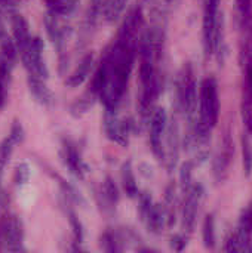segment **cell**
I'll list each match as a JSON object with an SVG mask.
<instances>
[{
    "label": "cell",
    "mask_w": 252,
    "mask_h": 253,
    "mask_svg": "<svg viewBox=\"0 0 252 253\" xmlns=\"http://www.w3.org/2000/svg\"><path fill=\"white\" fill-rule=\"evenodd\" d=\"M177 108L183 113L187 119L189 129L196 125L198 120V102H199V92H198V82L195 68L190 62H187L177 79Z\"/></svg>",
    "instance_id": "obj_1"
},
{
    "label": "cell",
    "mask_w": 252,
    "mask_h": 253,
    "mask_svg": "<svg viewBox=\"0 0 252 253\" xmlns=\"http://www.w3.org/2000/svg\"><path fill=\"white\" fill-rule=\"evenodd\" d=\"M221 0H205L202 19V44L206 58L215 55L223 43V25L220 19Z\"/></svg>",
    "instance_id": "obj_2"
},
{
    "label": "cell",
    "mask_w": 252,
    "mask_h": 253,
    "mask_svg": "<svg viewBox=\"0 0 252 253\" xmlns=\"http://www.w3.org/2000/svg\"><path fill=\"white\" fill-rule=\"evenodd\" d=\"M21 62L27 71V74L49 79V68L45 61V43L39 36H31L27 46L19 52Z\"/></svg>",
    "instance_id": "obj_3"
},
{
    "label": "cell",
    "mask_w": 252,
    "mask_h": 253,
    "mask_svg": "<svg viewBox=\"0 0 252 253\" xmlns=\"http://www.w3.org/2000/svg\"><path fill=\"white\" fill-rule=\"evenodd\" d=\"M183 194H184V200L181 205V225H183L184 233L190 234L195 230L205 190H203L202 184L193 182L190 185V188Z\"/></svg>",
    "instance_id": "obj_4"
},
{
    "label": "cell",
    "mask_w": 252,
    "mask_h": 253,
    "mask_svg": "<svg viewBox=\"0 0 252 253\" xmlns=\"http://www.w3.org/2000/svg\"><path fill=\"white\" fill-rule=\"evenodd\" d=\"M0 239H1V251L15 253L25 252L24 225L18 216L7 215L0 221Z\"/></svg>",
    "instance_id": "obj_5"
},
{
    "label": "cell",
    "mask_w": 252,
    "mask_h": 253,
    "mask_svg": "<svg viewBox=\"0 0 252 253\" xmlns=\"http://www.w3.org/2000/svg\"><path fill=\"white\" fill-rule=\"evenodd\" d=\"M168 127V113L163 107H154L149 119V139L153 156L163 162V144Z\"/></svg>",
    "instance_id": "obj_6"
},
{
    "label": "cell",
    "mask_w": 252,
    "mask_h": 253,
    "mask_svg": "<svg viewBox=\"0 0 252 253\" xmlns=\"http://www.w3.org/2000/svg\"><path fill=\"white\" fill-rule=\"evenodd\" d=\"M119 108H105L104 111V132L107 138L122 147L129 144V135L132 130V123L123 120L119 116Z\"/></svg>",
    "instance_id": "obj_7"
},
{
    "label": "cell",
    "mask_w": 252,
    "mask_h": 253,
    "mask_svg": "<svg viewBox=\"0 0 252 253\" xmlns=\"http://www.w3.org/2000/svg\"><path fill=\"white\" fill-rule=\"evenodd\" d=\"M59 159H61L62 165L65 166V169L76 179H80V181L85 179L86 173L89 172V166L85 163L82 153L76 142L64 138L61 141V147H59Z\"/></svg>",
    "instance_id": "obj_8"
},
{
    "label": "cell",
    "mask_w": 252,
    "mask_h": 253,
    "mask_svg": "<svg viewBox=\"0 0 252 253\" xmlns=\"http://www.w3.org/2000/svg\"><path fill=\"white\" fill-rule=\"evenodd\" d=\"M180 157V126L175 119L168 120L165 144H163V163L169 172H172L178 163Z\"/></svg>",
    "instance_id": "obj_9"
},
{
    "label": "cell",
    "mask_w": 252,
    "mask_h": 253,
    "mask_svg": "<svg viewBox=\"0 0 252 253\" xmlns=\"http://www.w3.org/2000/svg\"><path fill=\"white\" fill-rule=\"evenodd\" d=\"M235 156V145H233V138L230 130L226 132L223 142H221V148L217 153L214 163H212V170H214V178L217 182H223L227 175H229V168L232 163V159Z\"/></svg>",
    "instance_id": "obj_10"
},
{
    "label": "cell",
    "mask_w": 252,
    "mask_h": 253,
    "mask_svg": "<svg viewBox=\"0 0 252 253\" xmlns=\"http://www.w3.org/2000/svg\"><path fill=\"white\" fill-rule=\"evenodd\" d=\"M94 67H95V56H94L92 52H88L86 55L82 56V59L79 61L76 68L67 76L65 86L70 87V89L82 86L91 77V73H92Z\"/></svg>",
    "instance_id": "obj_11"
},
{
    "label": "cell",
    "mask_w": 252,
    "mask_h": 253,
    "mask_svg": "<svg viewBox=\"0 0 252 253\" xmlns=\"http://www.w3.org/2000/svg\"><path fill=\"white\" fill-rule=\"evenodd\" d=\"M27 86L33 99L42 107H52L55 104V93L50 90L45 79L27 74Z\"/></svg>",
    "instance_id": "obj_12"
},
{
    "label": "cell",
    "mask_w": 252,
    "mask_h": 253,
    "mask_svg": "<svg viewBox=\"0 0 252 253\" xmlns=\"http://www.w3.org/2000/svg\"><path fill=\"white\" fill-rule=\"evenodd\" d=\"M97 197L100 199V205L104 208L105 212L116 209L117 203L120 202V191L111 176H105L97 193Z\"/></svg>",
    "instance_id": "obj_13"
},
{
    "label": "cell",
    "mask_w": 252,
    "mask_h": 253,
    "mask_svg": "<svg viewBox=\"0 0 252 253\" xmlns=\"http://www.w3.org/2000/svg\"><path fill=\"white\" fill-rule=\"evenodd\" d=\"M10 25H12L13 42H15V44L18 47V52H21L31 39L28 21L21 13H16V12L10 10Z\"/></svg>",
    "instance_id": "obj_14"
},
{
    "label": "cell",
    "mask_w": 252,
    "mask_h": 253,
    "mask_svg": "<svg viewBox=\"0 0 252 253\" xmlns=\"http://www.w3.org/2000/svg\"><path fill=\"white\" fill-rule=\"evenodd\" d=\"M143 224L146 225V228L151 234H154V236L162 234L165 227H168V221H166V213H165L163 205H159V203L154 202V205L151 206L150 212L144 218Z\"/></svg>",
    "instance_id": "obj_15"
},
{
    "label": "cell",
    "mask_w": 252,
    "mask_h": 253,
    "mask_svg": "<svg viewBox=\"0 0 252 253\" xmlns=\"http://www.w3.org/2000/svg\"><path fill=\"white\" fill-rule=\"evenodd\" d=\"M226 252H252V234L245 231L244 228L238 227L233 231L224 245Z\"/></svg>",
    "instance_id": "obj_16"
},
{
    "label": "cell",
    "mask_w": 252,
    "mask_h": 253,
    "mask_svg": "<svg viewBox=\"0 0 252 253\" xmlns=\"http://www.w3.org/2000/svg\"><path fill=\"white\" fill-rule=\"evenodd\" d=\"M71 205L73 203L62 196L61 206H62V211H64V213H65V216L68 219V224H70V228H71V233H73V243L82 246V243L85 240V227H83L82 221L77 218L76 211L73 209Z\"/></svg>",
    "instance_id": "obj_17"
},
{
    "label": "cell",
    "mask_w": 252,
    "mask_h": 253,
    "mask_svg": "<svg viewBox=\"0 0 252 253\" xmlns=\"http://www.w3.org/2000/svg\"><path fill=\"white\" fill-rule=\"evenodd\" d=\"M97 101H100L98 95H97L94 90H91V89L88 87L80 96H77V98L70 104L68 111H70V114H71L73 117H82L83 114H86V113L95 105Z\"/></svg>",
    "instance_id": "obj_18"
},
{
    "label": "cell",
    "mask_w": 252,
    "mask_h": 253,
    "mask_svg": "<svg viewBox=\"0 0 252 253\" xmlns=\"http://www.w3.org/2000/svg\"><path fill=\"white\" fill-rule=\"evenodd\" d=\"M120 181H122V188L125 191V194L129 199H137L138 197V182H137V176L132 168V163L128 160L122 165L120 168Z\"/></svg>",
    "instance_id": "obj_19"
},
{
    "label": "cell",
    "mask_w": 252,
    "mask_h": 253,
    "mask_svg": "<svg viewBox=\"0 0 252 253\" xmlns=\"http://www.w3.org/2000/svg\"><path fill=\"white\" fill-rule=\"evenodd\" d=\"M123 242H125L123 234H120L119 231H114V230H105L100 236V248L104 252H122L123 251Z\"/></svg>",
    "instance_id": "obj_20"
},
{
    "label": "cell",
    "mask_w": 252,
    "mask_h": 253,
    "mask_svg": "<svg viewBox=\"0 0 252 253\" xmlns=\"http://www.w3.org/2000/svg\"><path fill=\"white\" fill-rule=\"evenodd\" d=\"M163 209L166 213L168 228H172L177 222V194H175V185L169 184L165 191V202Z\"/></svg>",
    "instance_id": "obj_21"
},
{
    "label": "cell",
    "mask_w": 252,
    "mask_h": 253,
    "mask_svg": "<svg viewBox=\"0 0 252 253\" xmlns=\"http://www.w3.org/2000/svg\"><path fill=\"white\" fill-rule=\"evenodd\" d=\"M202 242L205 249H214L217 243V231H215V216L209 213L205 216L202 224Z\"/></svg>",
    "instance_id": "obj_22"
},
{
    "label": "cell",
    "mask_w": 252,
    "mask_h": 253,
    "mask_svg": "<svg viewBox=\"0 0 252 253\" xmlns=\"http://www.w3.org/2000/svg\"><path fill=\"white\" fill-rule=\"evenodd\" d=\"M59 184V188H61V196H64L65 199H68L73 205H79V206H85L86 202H85V197L82 196V193L73 185L70 184L68 181H65L64 178H61L59 175H53Z\"/></svg>",
    "instance_id": "obj_23"
},
{
    "label": "cell",
    "mask_w": 252,
    "mask_h": 253,
    "mask_svg": "<svg viewBox=\"0 0 252 253\" xmlns=\"http://www.w3.org/2000/svg\"><path fill=\"white\" fill-rule=\"evenodd\" d=\"M43 1L46 4L48 12L56 16H68L76 9L77 4L73 0H43Z\"/></svg>",
    "instance_id": "obj_24"
},
{
    "label": "cell",
    "mask_w": 252,
    "mask_h": 253,
    "mask_svg": "<svg viewBox=\"0 0 252 253\" xmlns=\"http://www.w3.org/2000/svg\"><path fill=\"white\" fill-rule=\"evenodd\" d=\"M126 3H128V0H105L104 1V12H102L105 21L107 22L117 21L123 13Z\"/></svg>",
    "instance_id": "obj_25"
},
{
    "label": "cell",
    "mask_w": 252,
    "mask_h": 253,
    "mask_svg": "<svg viewBox=\"0 0 252 253\" xmlns=\"http://www.w3.org/2000/svg\"><path fill=\"white\" fill-rule=\"evenodd\" d=\"M15 144L12 142V139L9 136H4L0 142V178L3 179V175H4V170L10 162V157L13 154V150H15Z\"/></svg>",
    "instance_id": "obj_26"
},
{
    "label": "cell",
    "mask_w": 252,
    "mask_h": 253,
    "mask_svg": "<svg viewBox=\"0 0 252 253\" xmlns=\"http://www.w3.org/2000/svg\"><path fill=\"white\" fill-rule=\"evenodd\" d=\"M30 176H31V169H30V166L25 162L18 163L15 166V170H13V182H15L16 187L25 185L30 181Z\"/></svg>",
    "instance_id": "obj_27"
},
{
    "label": "cell",
    "mask_w": 252,
    "mask_h": 253,
    "mask_svg": "<svg viewBox=\"0 0 252 253\" xmlns=\"http://www.w3.org/2000/svg\"><path fill=\"white\" fill-rule=\"evenodd\" d=\"M193 163L192 162H186L181 165L180 168V187H181V191L186 193L190 185L193 184Z\"/></svg>",
    "instance_id": "obj_28"
},
{
    "label": "cell",
    "mask_w": 252,
    "mask_h": 253,
    "mask_svg": "<svg viewBox=\"0 0 252 253\" xmlns=\"http://www.w3.org/2000/svg\"><path fill=\"white\" fill-rule=\"evenodd\" d=\"M102 12H104V0H91L89 1V9H88V15H86L88 27L95 25Z\"/></svg>",
    "instance_id": "obj_29"
},
{
    "label": "cell",
    "mask_w": 252,
    "mask_h": 253,
    "mask_svg": "<svg viewBox=\"0 0 252 253\" xmlns=\"http://www.w3.org/2000/svg\"><path fill=\"white\" fill-rule=\"evenodd\" d=\"M242 157H244V172L250 175L252 170V145L248 133L242 136Z\"/></svg>",
    "instance_id": "obj_30"
},
{
    "label": "cell",
    "mask_w": 252,
    "mask_h": 253,
    "mask_svg": "<svg viewBox=\"0 0 252 253\" xmlns=\"http://www.w3.org/2000/svg\"><path fill=\"white\" fill-rule=\"evenodd\" d=\"M12 142L15 145H21L24 141H25V129L22 126V123L19 120H13L12 125H10V130H9V135H7Z\"/></svg>",
    "instance_id": "obj_31"
},
{
    "label": "cell",
    "mask_w": 252,
    "mask_h": 253,
    "mask_svg": "<svg viewBox=\"0 0 252 253\" xmlns=\"http://www.w3.org/2000/svg\"><path fill=\"white\" fill-rule=\"evenodd\" d=\"M236 12L239 21L242 24H247L251 19L252 0H236Z\"/></svg>",
    "instance_id": "obj_32"
},
{
    "label": "cell",
    "mask_w": 252,
    "mask_h": 253,
    "mask_svg": "<svg viewBox=\"0 0 252 253\" xmlns=\"http://www.w3.org/2000/svg\"><path fill=\"white\" fill-rule=\"evenodd\" d=\"M13 64H10L9 61H6L3 56H0V82L4 84L10 83V77H12V70H13Z\"/></svg>",
    "instance_id": "obj_33"
},
{
    "label": "cell",
    "mask_w": 252,
    "mask_h": 253,
    "mask_svg": "<svg viewBox=\"0 0 252 253\" xmlns=\"http://www.w3.org/2000/svg\"><path fill=\"white\" fill-rule=\"evenodd\" d=\"M169 246L175 252H183L187 248V236L186 234H174L169 240Z\"/></svg>",
    "instance_id": "obj_34"
},
{
    "label": "cell",
    "mask_w": 252,
    "mask_h": 253,
    "mask_svg": "<svg viewBox=\"0 0 252 253\" xmlns=\"http://www.w3.org/2000/svg\"><path fill=\"white\" fill-rule=\"evenodd\" d=\"M239 227L252 234V206H248L242 211L239 218Z\"/></svg>",
    "instance_id": "obj_35"
},
{
    "label": "cell",
    "mask_w": 252,
    "mask_h": 253,
    "mask_svg": "<svg viewBox=\"0 0 252 253\" xmlns=\"http://www.w3.org/2000/svg\"><path fill=\"white\" fill-rule=\"evenodd\" d=\"M242 119H244V125L248 130V133L252 135V104L244 101L242 104Z\"/></svg>",
    "instance_id": "obj_36"
},
{
    "label": "cell",
    "mask_w": 252,
    "mask_h": 253,
    "mask_svg": "<svg viewBox=\"0 0 252 253\" xmlns=\"http://www.w3.org/2000/svg\"><path fill=\"white\" fill-rule=\"evenodd\" d=\"M7 84L1 83L0 82V110L6 105V101H7Z\"/></svg>",
    "instance_id": "obj_37"
},
{
    "label": "cell",
    "mask_w": 252,
    "mask_h": 253,
    "mask_svg": "<svg viewBox=\"0 0 252 253\" xmlns=\"http://www.w3.org/2000/svg\"><path fill=\"white\" fill-rule=\"evenodd\" d=\"M22 0H0V7H3L4 10H12L18 3H21Z\"/></svg>",
    "instance_id": "obj_38"
},
{
    "label": "cell",
    "mask_w": 252,
    "mask_h": 253,
    "mask_svg": "<svg viewBox=\"0 0 252 253\" xmlns=\"http://www.w3.org/2000/svg\"><path fill=\"white\" fill-rule=\"evenodd\" d=\"M3 7H0V42L3 39L7 37V33H6V25H4V18H3Z\"/></svg>",
    "instance_id": "obj_39"
},
{
    "label": "cell",
    "mask_w": 252,
    "mask_h": 253,
    "mask_svg": "<svg viewBox=\"0 0 252 253\" xmlns=\"http://www.w3.org/2000/svg\"><path fill=\"white\" fill-rule=\"evenodd\" d=\"M163 3H165L166 6H174V4L178 3V0H163Z\"/></svg>",
    "instance_id": "obj_40"
}]
</instances>
